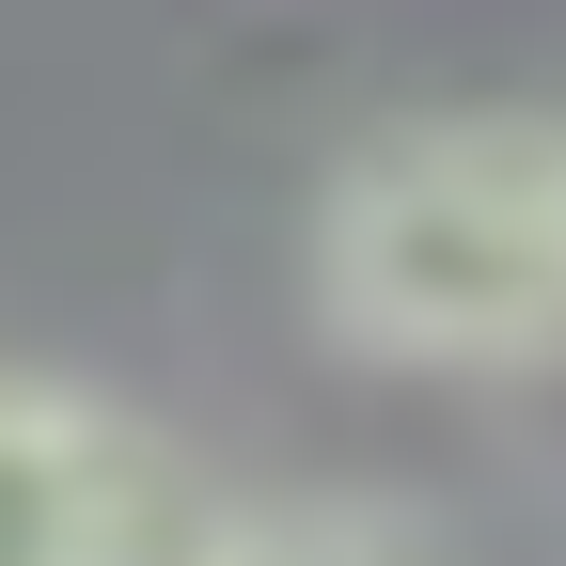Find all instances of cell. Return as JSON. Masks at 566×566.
Here are the masks:
<instances>
[{
    "label": "cell",
    "mask_w": 566,
    "mask_h": 566,
    "mask_svg": "<svg viewBox=\"0 0 566 566\" xmlns=\"http://www.w3.org/2000/svg\"><path fill=\"white\" fill-rule=\"evenodd\" d=\"M174 488L158 441L111 394L0 378V566H174Z\"/></svg>",
    "instance_id": "7a4b0ae2"
},
{
    "label": "cell",
    "mask_w": 566,
    "mask_h": 566,
    "mask_svg": "<svg viewBox=\"0 0 566 566\" xmlns=\"http://www.w3.org/2000/svg\"><path fill=\"white\" fill-rule=\"evenodd\" d=\"M174 566H472V551L378 488H283V504H205L174 535Z\"/></svg>",
    "instance_id": "3957f363"
},
{
    "label": "cell",
    "mask_w": 566,
    "mask_h": 566,
    "mask_svg": "<svg viewBox=\"0 0 566 566\" xmlns=\"http://www.w3.org/2000/svg\"><path fill=\"white\" fill-rule=\"evenodd\" d=\"M315 315L424 378L566 363V126L457 111L363 142L315 205Z\"/></svg>",
    "instance_id": "6da1fadb"
}]
</instances>
